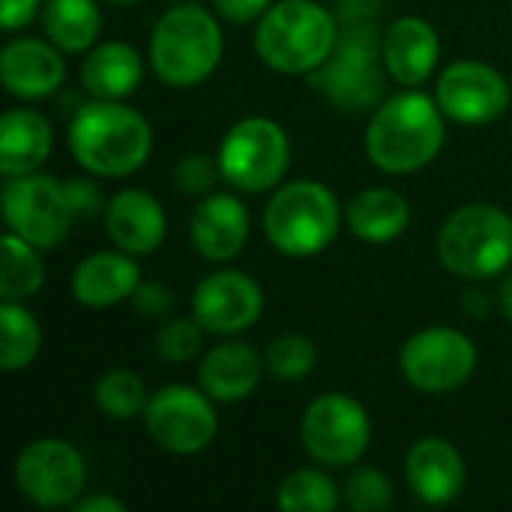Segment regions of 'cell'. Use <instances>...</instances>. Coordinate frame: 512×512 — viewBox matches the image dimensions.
<instances>
[{
  "mask_svg": "<svg viewBox=\"0 0 512 512\" xmlns=\"http://www.w3.org/2000/svg\"><path fill=\"white\" fill-rule=\"evenodd\" d=\"M69 150L75 162L96 177L135 174L153 150V129L144 114L120 99H93L69 123Z\"/></svg>",
  "mask_w": 512,
  "mask_h": 512,
  "instance_id": "1",
  "label": "cell"
},
{
  "mask_svg": "<svg viewBox=\"0 0 512 512\" xmlns=\"http://www.w3.org/2000/svg\"><path fill=\"white\" fill-rule=\"evenodd\" d=\"M438 99L408 90L387 99L369 120L366 153L387 174H414L438 159L447 129Z\"/></svg>",
  "mask_w": 512,
  "mask_h": 512,
  "instance_id": "2",
  "label": "cell"
},
{
  "mask_svg": "<svg viewBox=\"0 0 512 512\" xmlns=\"http://www.w3.org/2000/svg\"><path fill=\"white\" fill-rule=\"evenodd\" d=\"M336 48V18L318 0H279L255 27L258 57L282 75L321 69Z\"/></svg>",
  "mask_w": 512,
  "mask_h": 512,
  "instance_id": "3",
  "label": "cell"
},
{
  "mask_svg": "<svg viewBox=\"0 0 512 512\" xmlns=\"http://www.w3.org/2000/svg\"><path fill=\"white\" fill-rule=\"evenodd\" d=\"M225 51L219 21L198 3L168 9L150 33V66L168 87L186 90L207 81Z\"/></svg>",
  "mask_w": 512,
  "mask_h": 512,
  "instance_id": "4",
  "label": "cell"
},
{
  "mask_svg": "<svg viewBox=\"0 0 512 512\" xmlns=\"http://www.w3.org/2000/svg\"><path fill=\"white\" fill-rule=\"evenodd\" d=\"M339 201L318 180H294L282 186L264 207V234L279 255H321L339 234Z\"/></svg>",
  "mask_w": 512,
  "mask_h": 512,
  "instance_id": "5",
  "label": "cell"
},
{
  "mask_svg": "<svg viewBox=\"0 0 512 512\" xmlns=\"http://www.w3.org/2000/svg\"><path fill=\"white\" fill-rule=\"evenodd\" d=\"M438 258L453 276L495 279L512 264V216L492 204L459 207L441 225Z\"/></svg>",
  "mask_w": 512,
  "mask_h": 512,
  "instance_id": "6",
  "label": "cell"
},
{
  "mask_svg": "<svg viewBox=\"0 0 512 512\" xmlns=\"http://www.w3.org/2000/svg\"><path fill=\"white\" fill-rule=\"evenodd\" d=\"M222 180L240 192L258 195L282 183L291 165V141L270 117L237 120L219 144Z\"/></svg>",
  "mask_w": 512,
  "mask_h": 512,
  "instance_id": "7",
  "label": "cell"
},
{
  "mask_svg": "<svg viewBox=\"0 0 512 512\" xmlns=\"http://www.w3.org/2000/svg\"><path fill=\"white\" fill-rule=\"evenodd\" d=\"M303 450L327 468L357 465L372 441L366 408L345 393H324L303 411L300 420Z\"/></svg>",
  "mask_w": 512,
  "mask_h": 512,
  "instance_id": "8",
  "label": "cell"
},
{
  "mask_svg": "<svg viewBox=\"0 0 512 512\" xmlns=\"http://www.w3.org/2000/svg\"><path fill=\"white\" fill-rule=\"evenodd\" d=\"M477 369V345L453 327H429L414 333L399 351L402 378L426 396H444L471 381Z\"/></svg>",
  "mask_w": 512,
  "mask_h": 512,
  "instance_id": "9",
  "label": "cell"
},
{
  "mask_svg": "<svg viewBox=\"0 0 512 512\" xmlns=\"http://www.w3.org/2000/svg\"><path fill=\"white\" fill-rule=\"evenodd\" d=\"M15 489L39 510L72 507L87 486V465L81 453L60 438L30 441L12 465Z\"/></svg>",
  "mask_w": 512,
  "mask_h": 512,
  "instance_id": "10",
  "label": "cell"
},
{
  "mask_svg": "<svg viewBox=\"0 0 512 512\" xmlns=\"http://www.w3.org/2000/svg\"><path fill=\"white\" fill-rule=\"evenodd\" d=\"M3 219L12 234L24 237L36 249H54L69 237L75 213L66 198V186L51 174L6 177Z\"/></svg>",
  "mask_w": 512,
  "mask_h": 512,
  "instance_id": "11",
  "label": "cell"
},
{
  "mask_svg": "<svg viewBox=\"0 0 512 512\" xmlns=\"http://www.w3.org/2000/svg\"><path fill=\"white\" fill-rule=\"evenodd\" d=\"M144 429L159 450L174 456H195L216 441L219 417L213 399L204 390L168 384L150 396Z\"/></svg>",
  "mask_w": 512,
  "mask_h": 512,
  "instance_id": "12",
  "label": "cell"
},
{
  "mask_svg": "<svg viewBox=\"0 0 512 512\" xmlns=\"http://www.w3.org/2000/svg\"><path fill=\"white\" fill-rule=\"evenodd\" d=\"M435 99L450 120L483 126L510 108L512 93L507 78L495 66L480 60H456L441 72Z\"/></svg>",
  "mask_w": 512,
  "mask_h": 512,
  "instance_id": "13",
  "label": "cell"
},
{
  "mask_svg": "<svg viewBox=\"0 0 512 512\" xmlns=\"http://www.w3.org/2000/svg\"><path fill=\"white\" fill-rule=\"evenodd\" d=\"M264 312L261 285L240 270H219L198 282L192 294V318L216 336H234L249 327Z\"/></svg>",
  "mask_w": 512,
  "mask_h": 512,
  "instance_id": "14",
  "label": "cell"
},
{
  "mask_svg": "<svg viewBox=\"0 0 512 512\" xmlns=\"http://www.w3.org/2000/svg\"><path fill=\"white\" fill-rule=\"evenodd\" d=\"M192 249L207 261H231L249 240V210L228 192H213L198 201L189 219Z\"/></svg>",
  "mask_w": 512,
  "mask_h": 512,
  "instance_id": "15",
  "label": "cell"
},
{
  "mask_svg": "<svg viewBox=\"0 0 512 512\" xmlns=\"http://www.w3.org/2000/svg\"><path fill=\"white\" fill-rule=\"evenodd\" d=\"M0 78L3 87L15 99H45L51 96L63 78H66V63L60 57V48L48 39H12L3 54H0Z\"/></svg>",
  "mask_w": 512,
  "mask_h": 512,
  "instance_id": "16",
  "label": "cell"
},
{
  "mask_svg": "<svg viewBox=\"0 0 512 512\" xmlns=\"http://www.w3.org/2000/svg\"><path fill=\"white\" fill-rule=\"evenodd\" d=\"M465 459L444 438H420L405 456V480L411 492L429 504H453L465 489Z\"/></svg>",
  "mask_w": 512,
  "mask_h": 512,
  "instance_id": "17",
  "label": "cell"
},
{
  "mask_svg": "<svg viewBox=\"0 0 512 512\" xmlns=\"http://www.w3.org/2000/svg\"><path fill=\"white\" fill-rule=\"evenodd\" d=\"M165 210L144 189H123L105 204V231L114 249L126 255H150L165 240Z\"/></svg>",
  "mask_w": 512,
  "mask_h": 512,
  "instance_id": "18",
  "label": "cell"
},
{
  "mask_svg": "<svg viewBox=\"0 0 512 512\" xmlns=\"http://www.w3.org/2000/svg\"><path fill=\"white\" fill-rule=\"evenodd\" d=\"M441 57V42L426 18L408 15L384 33V66L402 87H420L432 78Z\"/></svg>",
  "mask_w": 512,
  "mask_h": 512,
  "instance_id": "19",
  "label": "cell"
},
{
  "mask_svg": "<svg viewBox=\"0 0 512 512\" xmlns=\"http://www.w3.org/2000/svg\"><path fill=\"white\" fill-rule=\"evenodd\" d=\"M267 363L264 357L246 345V342H222L198 366V384L201 390L222 405H234L249 399L264 375Z\"/></svg>",
  "mask_w": 512,
  "mask_h": 512,
  "instance_id": "20",
  "label": "cell"
},
{
  "mask_svg": "<svg viewBox=\"0 0 512 512\" xmlns=\"http://www.w3.org/2000/svg\"><path fill=\"white\" fill-rule=\"evenodd\" d=\"M132 258L135 255L120 249L87 255L72 273V297L87 309H111L123 300H132L141 285V273Z\"/></svg>",
  "mask_w": 512,
  "mask_h": 512,
  "instance_id": "21",
  "label": "cell"
},
{
  "mask_svg": "<svg viewBox=\"0 0 512 512\" xmlns=\"http://www.w3.org/2000/svg\"><path fill=\"white\" fill-rule=\"evenodd\" d=\"M51 123L33 108H9L0 117V174L24 177L51 156Z\"/></svg>",
  "mask_w": 512,
  "mask_h": 512,
  "instance_id": "22",
  "label": "cell"
},
{
  "mask_svg": "<svg viewBox=\"0 0 512 512\" xmlns=\"http://www.w3.org/2000/svg\"><path fill=\"white\" fill-rule=\"evenodd\" d=\"M348 228L363 243H390L402 237L411 225V207L396 189H363L348 201Z\"/></svg>",
  "mask_w": 512,
  "mask_h": 512,
  "instance_id": "23",
  "label": "cell"
},
{
  "mask_svg": "<svg viewBox=\"0 0 512 512\" xmlns=\"http://www.w3.org/2000/svg\"><path fill=\"white\" fill-rule=\"evenodd\" d=\"M144 78L141 54L126 42H102L87 51L81 63V81L93 99H126Z\"/></svg>",
  "mask_w": 512,
  "mask_h": 512,
  "instance_id": "24",
  "label": "cell"
},
{
  "mask_svg": "<svg viewBox=\"0 0 512 512\" xmlns=\"http://www.w3.org/2000/svg\"><path fill=\"white\" fill-rule=\"evenodd\" d=\"M45 36L69 54L90 51L102 30V15L96 0H42Z\"/></svg>",
  "mask_w": 512,
  "mask_h": 512,
  "instance_id": "25",
  "label": "cell"
},
{
  "mask_svg": "<svg viewBox=\"0 0 512 512\" xmlns=\"http://www.w3.org/2000/svg\"><path fill=\"white\" fill-rule=\"evenodd\" d=\"M45 282V267L33 243L6 231L3 234V273H0V297L6 303H24L39 294Z\"/></svg>",
  "mask_w": 512,
  "mask_h": 512,
  "instance_id": "26",
  "label": "cell"
},
{
  "mask_svg": "<svg viewBox=\"0 0 512 512\" xmlns=\"http://www.w3.org/2000/svg\"><path fill=\"white\" fill-rule=\"evenodd\" d=\"M42 348V330L24 303H0V366L3 372L27 369Z\"/></svg>",
  "mask_w": 512,
  "mask_h": 512,
  "instance_id": "27",
  "label": "cell"
},
{
  "mask_svg": "<svg viewBox=\"0 0 512 512\" xmlns=\"http://www.w3.org/2000/svg\"><path fill=\"white\" fill-rule=\"evenodd\" d=\"M93 402L108 420H135L144 417L150 393L132 369H108L96 384H93Z\"/></svg>",
  "mask_w": 512,
  "mask_h": 512,
  "instance_id": "28",
  "label": "cell"
},
{
  "mask_svg": "<svg viewBox=\"0 0 512 512\" xmlns=\"http://www.w3.org/2000/svg\"><path fill=\"white\" fill-rule=\"evenodd\" d=\"M342 495L336 483L312 468L288 474L276 489V507L282 512H330L339 507Z\"/></svg>",
  "mask_w": 512,
  "mask_h": 512,
  "instance_id": "29",
  "label": "cell"
},
{
  "mask_svg": "<svg viewBox=\"0 0 512 512\" xmlns=\"http://www.w3.org/2000/svg\"><path fill=\"white\" fill-rule=\"evenodd\" d=\"M264 363H267V372L279 381H303L312 375V369L318 363V351H315L312 339H306L300 333H285L270 342Z\"/></svg>",
  "mask_w": 512,
  "mask_h": 512,
  "instance_id": "30",
  "label": "cell"
},
{
  "mask_svg": "<svg viewBox=\"0 0 512 512\" xmlns=\"http://www.w3.org/2000/svg\"><path fill=\"white\" fill-rule=\"evenodd\" d=\"M342 501L354 512H381L393 504V483L378 468H354L342 486Z\"/></svg>",
  "mask_w": 512,
  "mask_h": 512,
  "instance_id": "31",
  "label": "cell"
},
{
  "mask_svg": "<svg viewBox=\"0 0 512 512\" xmlns=\"http://www.w3.org/2000/svg\"><path fill=\"white\" fill-rule=\"evenodd\" d=\"M204 327L195 318H171L156 333V354L165 363H189L204 348Z\"/></svg>",
  "mask_w": 512,
  "mask_h": 512,
  "instance_id": "32",
  "label": "cell"
},
{
  "mask_svg": "<svg viewBox=\"0 0 512 512\" xmlns=\"http://www.w3.org/2000/svg\"><path fill=\"white\" fill-rule=\"evenodd\" d=\"M219 177H222L219 162H213L204 153H189L174 168V183L183 195H210Z\"/></svg>",
  "mask_w": 512,
  "mask_h": 512,
  "instance_id": "33",
  "label": "cell"
},
{
  "mask_svg": "<svg viewBox=\"0 0 512 512\" xmlns=\"http://www.w3.org/2000/svg\"><path fill=\"white\" fill-rule=\"evenodd\" d=\"M132 306L141 315H147V318H165L168 309L174 306V294L165 285H159V282H144L132 294Z\"/></svg>",
  "mask_w": 512,
  "mask_h": 512,
  "instance_id": "34",
  "label": "cell"
},
{
  "mask_svg": "<svg viewBox=\"0 0 512 512\" xmlns=\"http://www.w3.org/2000/svg\"><path fill=\"white\" fill-rule=\"evenodd\" d=\"M63 186H66V198H69V207H72L75 219H87V216H93V213H99L105 207L102 192L90 180H69Z\"/></svg>",
  "mask_w": 512,
  "mask_h": 512,
  "instance_id": "35",
  "label": "cell"
},
{
  "mask_svg": "<svg viewBox=\"0 0 512 512\" xmlns=\"http://www.w3.org/2000/svg\"><path fill=\"white\" fill-rule=\"evenodd\" d=\"M213 6L222 18L234 24H246V21L261 18L273 6V0H213Z\"/></svg>",
  "mask_w": 512,
  "mask_h": 512,
  "instance_id": "36",
  "label": "cell"
},
{
  "mask_svg": "<svg viewBox=\"0 0 512 512\" xmlns=\"http://www.w3.org/2000/svg\"><path fill=\"white\" fill-rule=\"evenodd\" d=\"M36 12H42V0H0V21L9 33L30 24Z\"/></svg>",
  "mask_w": 512,
  "mask_h": 512,
  "instance_id": "37",
  "label": "cell"
},
{
  "mask_svg": "<svg viewBox=\"0 0 512 512\" xmlns=\"http://www.w3.org/2000/svg\"><path fill=\"white\" fill-rule=\"evenodd\" d=\"M78 512H126V504L108 495H87L72 504Z\"/></svg>",
  "mask_w": 512,
  "mask_h": 512,
  "instance_id": "38",
  "label": "cell"
},
{
  "mask_svg": "<svg viewBox=\"0 0 512 512\" xmlns=\"http://www.w3.org/2000/svg\"><path fill=\"white\" fill-rule=\"evenodd\" d=\"M498 303H501V312L512 321V273L501 282V291H498Z\"/></svg>",
  "mask_w": 512,
  "mask_h": 512,
  "instance_id": "39",
  "label": "cell"
},
{
  "mask_svg": "<svg viewBox=\"0 0 512 512\" xmlns=\"http://www.w3.org/2000/svg\"><path fill=\"white\" fill-rule=\"evenodd\" d=\"M108 3H120V6H126V3H135V0H108Z\"/></svg>",
  "mask_w": 512,
  "mask_h": 512,
  "instance_id": "40",
  "label": "cell"
}]
</instances>
